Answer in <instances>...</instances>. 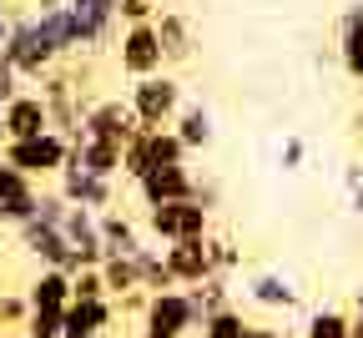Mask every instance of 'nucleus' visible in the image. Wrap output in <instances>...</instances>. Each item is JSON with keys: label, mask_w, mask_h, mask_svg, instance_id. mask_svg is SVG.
<instances>
[{"label": "nucleus", "mask_w": 363, "mask_h": 338, "mask_svg": "<svg viewBox=\"0 0 363 338\" xmlns=\"http://www.w3.org/2000/svg\"><path fill=\"white\" fill-rule=\"evenodd\" d=\"M0 51L11 56V66L21 71V81H40L45 71H51V66L61 61L56 40L40 31V21H35V16H16V21H11V31H6V45H0Z\"/></svg>", "instance_id": "1"}, {"label": "nucleus", "mask_w": 363, "mask_h": 338, "mask_svg": "<svg viewBox=\"0 0 363 338\" xmlns=\"http://www.w3.org/2000/svg\"><path fill=\"white\" fill-rule=\"evenodd\" d=\"M66 21H71L76 51H101V45L116 40L121 0H66Z\"/></svg>", "instance_id": "2"}, {"label": "nucleus", "mask_w": 363, "mask_h": 338, "mask_svg": "<svg viewBox=\"0 0 363 338\" xmlns=\"http://www.w3.org/2000/svg\"><path fill=\"white\" fill-rule=\"evenodd\" d=\"M126 102L136 107L142 126H172L177 111H182V81L167 76V71H152V76H136L126 86Z\"/></svg>", "instance_id": "3"}, {"label": "nucleus", "mask_w": 363, "mask_h": 338, "mask_svg": "<svg viewBox=\"0 0 363 338\" xmlns=\"http://www.w3.org/2000/svg\"><path fill=\"white\" fill-rule=\"evenodd\" d=\"M197 328L187 288H157L142 298V338H187Z\"/></svg>", "instance_id": "4"}, {"label": "nucleus", "mask_w": 363, "mask_h": 338, "mask_svg": "<svg viewBox=\"0 0 363 338\" xmlns=\"http://www.w3.org/2000/svg\"><path fill=\"white\" fill-rule=\"evenodd\" d=\"M6 157L11 167H21V172H30V177H56L61 167H66V157H71V136L66 131H40V136H21V141H6Z\"/></svg>", "instance_id": "5"}, {"label": "nucleus", "mask_w": 363, "mask_h": 338, "mask_svg": "<svg viewBox=\"0 0 363 338\" xmlns=\"http://www.w3.org/2000/svg\"><path fill=\"white\" fill-rule=\"evenodd\" d=\"M40 96H45V111H51V126L66 131L71 141L81 136V116H86V96H81V71H61L51 66L40 76Z\"/></svg>", "instance_id": "6"}, {"label": "nucleus", "mask_w": 363, "mask_h": 338, "mask_svg": "<svg viewBox=\"0 0 363 338\" xmlns=\"http://www.w3.org/2000/svg\"><path fill=\"white\" fill-rule=\"evenodd\" d=\"M147 232L157 237V243H177V237H207V232H212V207H202L197 197L157 202V207H147Z\"/></svg>", "instance_id": "7"}, {"label": "nucleus", "mask_w": 363, "mask_h": 338, "mask_svg": "<svg viewBox=\"0 0 363 338\" xmlns=\"http://www.w3.org/2000/svg\"><path fill=\"white\" fill-rule=\"evenodd\" d=\"M136 126H142V116H136V107L126 102V96H101V102H86V116H81V131H86V136L116 141V147H126V141L136 136Z\"/></svg>", "instance_id": "8"}, {"label": "nucleus", "mask_w": 363, "mask_h": 338, "mask_svg": "<svg viewBox=\"0 0 363 338\" xmlns=\"http://www.w3.org/2000/svg\"><path fill=\"white\" fill-rule=\"evenodd\" d=\"M116 61L121 71L136 81V76H152L167 66L162 56V36H157V21H136V26H121V40H116Z\"/></svg>", "instance_id": "9"}, {"label": "nucleus", "mask_w": 363, "mask_h": 338, "mask_svg": "<svg viewBox=\"0 0 363 338\" xmlns=\"http://www.w3.org/2000/svg\"><path fill=\"white\" fill-rule=\"evenodd\" d=\"M61 177V197L66 202H76V207H91V212H106V207H116V177H101V172H91V167H81V162H71L66 157V167L56 172Z\"/></svg>", "instance_id": "10"}, {"label": "nucleus", "mask_w": 363, "mask_h": 338, "mask_svg": "<svg viewBox=\"0 0 363 338\" xmlns=\"http://www.w3.org/2000/svg\"><path fill=\"white\" fill-rule=\"evenodd\" d=\"M35 202H40L35 177L21 172V167H11L6 157H0V222H11V227L30 222V217H35Z\"/></svg>", "instance_id": "11"}, {"label": "nucleus", "mask_w": 363, "mask_h": 338, "mask_svg": "<svg viewBox=\"0 0 363 338\" xmlns=\"http://www.w3.org/2000/svg\"><path fill=\"white\" fill-rule=\"evenodd\" d=\"M136 192H142V202L157 207V202H177V197H197V177L187 162H172V167H147L136 177Z\"/></svg>", "instance_id": "12"}, {"label": "nucleus", "mask_w": 363, "mask_h": 338, "mask_svg": "<svg viewBox=\"0 0 363 338\" xmlns=\"http://www.w3.org/2000/svg\"><path fill=\"white\" fill-rule=\"evenodd\" d=\"M21 248L40 263V268H66V273H76V253H71V243H66V232L61 227H51V222H21Z\"/></svg>", "instance_id": "13"}, {"label": "nucleus", "mask_w": 363, "mask_h": 338, "mask_svg": "<svg viewBox=\"0 0 363 338\" xmlns=\"http://www.w3.org/2000/svg\"><path fill=\"white\" fill-rule=\"evenodd\" d=\"M61 232H66V243H71V253H76V268H96V263L106 258V248H101V217L91 212V207H76V202H71Z\"/></svg>", "instance_id": "14"}, {"label": "nucleus", "mask_w": 363, "mask_h": 338, "mask_svg": "<svg viewBox=\"0 0 363 338\" xmlns=\"http://www.w3.org/2000/svg\"><path fill=\"white\" fill-rule=\"evenodd\" d=\"M162 258H167V268H172V278L187 288V283H202V278H212V253H207V237H177V243H167L162 248Z\"/></svg>", "instance_id": "15"}, {"label": "nucleus", "mask_w": 363, "mask_h": 338, "mask_svg": "<svg viewBox=\"0 0 363 338\" xmlns=\"http://www.w3.org/2000/svg\"><path fill=\"white\" fill-rule=\"evenodd\" d=\"M116 318L111 298H71L61 313V338H86V333H106Z\"/></svg>", "instance_id": "16"}, {"label": "nucleus", "mask_w": 363, "mask_h": 338, "mask_svg": "<svg viewBox=\"0 0 363 338\" xmlns=\"http://www.w3.org/2000/svg\"><path fill=\"white\" fill-rule=\"evenodd\" d=\"M6 126H11V141L21 136H40V131H51V111H45V96L40 91H16L6 107Z\"/></svg>", "instance_id": "17"}, {"label": "nucleus", "mask_w": 363, "mask_h": 338, "mask_svg": "<svg viewBox=\"0 0 363 338\" xmlns=\"http://www.w3.org/2000/svg\"><path fill=\"white\" fill-rule=\"evenodd\" d=\"M247 298L257 303V308H298V283L283 273V268H262V273H252L247 278Z\"/></svg>", "instance_id": "18"}, {"label": "nucleus", "mask_w": 363, "mask_h": 338, "mask_svg": "<svg viewBox=\"0 0 363 338\" xmlns=\"http://www.w3.org/2000/svg\"><path fill=\"white\" fill-rule=\"evenodd\" d=\"M157 36H162V56L167 66H182V61H192V21L182 16V11H157Z\"/></svg>", "instance_id": "19"}, {"label": "nucleus", "mask_w": 363, "mask_h": 338, "mask_svg": "<svg viewBox=\"0 0 363 338\" xmlns=\"http://www.w3.org/2000/svg\"><path fill=\"white\" fill-rule=\"evenodd\" d=\"M172 131H177L182 141H187V152H202V147H212V136H217V126H212V111H207L202 102H182V111H177Z\"/></svg>", "instance_id": "20"}, {"label": "nucleus", "mask_w": 363, "mask_h": 338, "mask_svg": "<svg viewBox=\"0 0 363 338\" xmlns=\"http://www.w3.org/2000/svg\"><path fill=\"white\" fill-rule=\"evenodd\" d=\"M30 308H56V313H66V303H71V273L66 268H40V278L30 283Z\"/></svg>", "instance_id": "21"}, {"label": "nucleus", "mask_w": 363, "mask_h": 338, "mask_svg": "<svg viewBox=\"0 0 363 338\" xmlns=\"http://www.w3.org/2000/svg\"><path fill=\"white\" fill-rule=\"evenodd\" d=\"M96 217H101V248H106V253H136V248L147 243L142 227H136L126 212L106 207V212H96Z\"/></svg>", "instance_id": "22"}, {"label": "nucleus", "mask_w": 363, "mask_h": 338, "mask_svg": "<svg viewBox=\"0 0 363 338\" xmlns=\"http://www.w3.org/2000/svg\"><path fill=\"white\" fill-rule=\"evenodd\" d=\"M101 278H106V293L111 298L142 293V268H136V253H106L101 258Z\"/></svg>", "instance_id": "23"}, {"label": "nucleus", "mask_w": 363, "mask_h": 338, "mask_svg": "<svg viewBox=\"0 0 363 338\" xmlns=\"http://www.w3.org/2000/svg\"><path fill=\"white\" fill-rule=\"evenodd\" d=\"M187 303H192V318H197V328L217 313V308H227L233 303V288H227V278H202V283H187Z\"/></svg>", "instance_id": "24"}, {"label": "nucleus", "mask_w": 363, "mask_h": 338, "mask_svg": "<svg viewBox=\"0 0 363 338\" xmlns=\"http://www.w3.org/2000/svg\"><path fill=\"white\" fill-rule=\"evenodd\" d=\"M147 131V167H172L187 162V141H182L172 126H142Z\"/></svg>", "instance_id": "25"}, {"label": "nucleus", "mask_w": 363, "mask_h": 338, "mask_svg": "<svg viewBox=\"0 0 363 338\" xmlns=\"http://www.w3.org/2000/svg\"><path fill=\"white\" fill-rule=\"evenodd\" d=\"M136 268H142V288L147 293H157V288H182L177 278H172V268H167V258H162V248H136Z\"/></svg>", "instance_id": "26"}, {"label": "nucleus", "mask_w": 363, "mask_h": 338, "mask_svg": "<svg viewBox=\"0 0 363 338\" xmlns=\"http://www.w3.org/2000/svg\"><path fill=\"white\" fill-rule=\"evenodd\" d=\"M338 66H343L353 81H363V21L338 26Z\"/></svg>", "instance_id": "27"}, {"label": "nucleus", "mask_w": 363, "mask_h": 338, "mask_svg": "<svg viewBox=\"0 0 363 338\" xmlns=\"http://www.w3.org/2000/svg\"><path fill=\"white\" fill-rule=\"evenodd\" d=\"M303 338H353L348 333V313L343 308H313L303 323Z\"/></svg>", "instance_id": "28"}, {"label": "nucleus", "mask_w": 363, "mask_h": 338, "mask_svg": "<svg viewBox=\"0 0 363 338\" xmlns=\"http://www.w3.org/2000/svg\"><path fill=\"white\" fill-rule=\"evenodd\" d=\"M242 328H247V318H242V308H217L207 323H202V338H242Z\"/></svg>", "instance_id": "29"}, {"label": "nucleus", "mask_w": 363, "mask_h": 338, "mask_svg": "<svg viewBox=\"0 0 363 338\" xmlns=\"http://www.w3.org/2000/svg\"><path fill=\"white\" fill-rule=\"evenodd\" d=\"M207 253H212V273H217V278H227V273L242 268V253L233 248V237H212V232H207Z\"/></svg>", "instance_id": "30"}, {"label": "nucleus", "mask_w": 363, "mask_h": 338, "mask_svg": "<svg viewBox=\"0 0 363 338\" xmlns=\"http://www.w3.org/2000/svg\"><path fill=\"white\" fill-rule=\"evenodd\" d=\"M71 298H111V293H106V278H101V263L71 273Z\"/></svg>", "instance_id": "31"}, {"label": "nucleus", "mask_w": 363, "mask_h": 338, "mask_svg": "<svg viewBox=\"0 0 363 338\" xmlns=\"http://www.w3.org/2000/svg\"><path fill=\"white\" fill-rule=\"evenodd\" d=\"M26 333L30 338H61V313L56 308H30L26 313Z\"/></svg>", "instance_id": "32"}, {"label": "nucleus", "mask_w": 363, "mask_h": 338, "mask_svg": "<svg viewBox=\"0 0 363 338\" xmlns=\"http://www.w3.org/2000/svg\"><path fill=\"white\" fill-rule=\"evenodd\" d=\"M26 313H30V298L0 293V323H6V328H26Z\"/></svg>", "instance_id": "33"}, {"label": "nucleus", "mask_w": 363, "mask_h": 338, "mask_svg": "<svg viewBox=\"0 0 363 338\" xmlns=\"http://www.w3.org/2000/svg\"><path fill=\"white\" fill-rule=\"evenodd\" d=\"M343 192H348L353 217H363V162H348V172H343Z\"/></svg>", "instance_id": "34"}, {"label": "nucleus", "mask_w": 363, "mask_h": 338, "mask_svg": "<svg viewBox=\"0 0 363 338\" xmlns=\"http://www.w3.org/2000/svg\"><path fill=\"white\" fill-rule=\"evenodd\" d=\"M303 157H308V141H303V136H283V147H278L283 172H298V167H303Z\"/></svg>", "instance_id": "35"}, {"label": "nucleus", "mask_w": 363, "mask_h": 338, "mask_svg": "<svg viewBox=\"0 0 363 338\" xmlns=\"http://www.w3.org/2000/svg\"><path fill=\"white\" fill-rule=\"evenodd\" d=\"M136 21H157V0H121V26Z\"/></svg>", "instance_id": "36"}, {"label": "nucleus", "mask_w": 363, "mask_h": 338, "mask_svg": "<svg viewBox=\"0 0 363 338\" xmlns=\"http://www.w3.org/2000/svg\"><path fill=\"white\" fill-rule=\"evenodd\" d=\"M16 91H21V71L11 66V56H6V51H0V107H6Z\"/></svg>", "instance_id": "37"}, {"label": "nucleus", "mask_w": 363, "mask_h": 338, "mask_svg": "<svg viewBox=\"0 0 363 338\" xmlns=\"http://www.w3.org/2000/svg\"><path fill=\"white\" fill-rule=\"evenodd\" d=\"M242 338H288V333H283V328H267V323H247Z\"/></svg>", "instance_id": "38"}, {"label": "nucleus", "mask_w": 363, "mask_h": 338, "mask_svg": "<svg viewBox=\"0 0 363 338\" xmlns=\"http://www.w3.org/2000/svg\"><path fill=\"white\" fill-rule=\"evenodd\" d=\"M197 202L202 207H217V182H197Z\"/></svg>", "instance_id": "39"}, {"label": "nucleus", "mask_w": 363, "mask_h": 338, "mask_svg": "<svg viewBox=\"0 0 363 338\" xmlns=\"http://www.w3.org/2000/svg\"><path fill=\"white\" fill-rule=\"evenodd\" d=\"M348 333H353V338H363V308H353V313H348Z\"/></svg>", "instance_id": "40"}, {"label": "nucleus", "mask_w": 363, "mask_h": 338, "mask_svg": "<svg viewBox=\"0 0 363 338\" xmlns=\"http://www.w3.org/2000/svg\"><path fill=\"white\" fill-rule=\"evenodd\" d=\"M348 21H363V0H353V6L343 11V21H338V26H348Z\"/></svg>", "instance_id": "41"}, {"label": "nucleus", "mask_w": 363, "mask_h": 338, "mask_svg": "<svg viewBox=\"0 0 363 338\" xmlns=\"http://www.w3.org/2000/svg\"><path fill=\"white\" fill-rule=\"evenodd\" d=\"M6 141H11V126H6V111H0V152H6Z\"/></svg>", "instance_id": "42"}, {"label": "nucleus", "mask_w": 363, "mask_h": 338, "mask_svg": "<svg viewBox=\"0 0 363 338\" xmlns=\"http://www.w3.org/2000/svg\"><path fill=\"white\" fill-rule=\"evenodd\" d=\"M0 338H30L26 328H6V333H0Z\"/></svg>", "instance_id": "43"}, {"label": "nucleus", "mask_w": 363, "mask_h": 338, "mask_svg": "<svg viewBox=\"0 0 363 338\" xmlns=\"http://www.w3.org/2000/svg\"><path fill=\"white\" fill-rule=\"evenodd\" d=\"M353 308H363V283H358V288H353Z\"/></svg>", "instance_id": "44"}, {"label": "nucleus", "mask_w": 363, "mask_h": 338, "mask_svg": "<svg viewBox=\"0 0 363 338\" xmlns=\"http://www.w3.org/2000/svg\"><path fill=\"white\" fill-rule=\"evenodd\" d=\"M86 338H101V333H86Z\"/></svg>", "instance_id": "45"}, {"label": "nucleus", "mask_w": 363, "mask_h": 338, "mask_svg": "<svg viewBox=\"0 0 363 338\" xmlns=\"http://www.w3.org/2000/svg\"><path fill=\"white\" fill-rule=\"evenodd\" d=\"M0 333H6V323H0Z\"/></svg>", "instance_id": "46"}]
</instances>
